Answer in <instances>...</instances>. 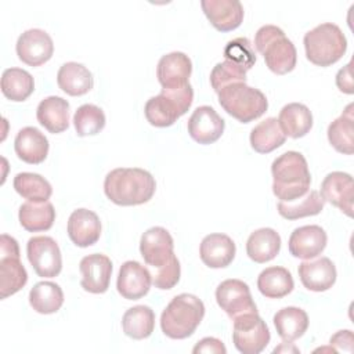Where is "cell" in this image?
Returning <instances> with one entry per match:
<instances>
[{"mask_svg":"<svg viewBox=\"0 0 354 354\" xmlns=\"http://www.w3.org/2000/svg\"><path fill=\"white\" fill-rule=\"evenodd\" d=\"M156 183L152 174L140 167H118L104 180L106 198L119 206L147 203L155 194Z\"/></svg>","mask_w":354,"mask_h":354,"instance_id":"cell-1","label":"cell"},{"mask_svg":"<svg viewBox=\"0 0 354 354\" xmlns=\"http://www.w3.org/2000/svg\"><path fill=\"white\" fill-rule=\"evenodd\" d=\"M272 192L282 202H293L308 192L311 174L306 158L296 151H288L271 165Z\"/></svg>","mask_w":354,"mask_h":354,"instance_id":"cell-2","label":"cell"},{"mask_svg":"<svg viewBox=\"0 0 354 354\" xmlns=\"http://www.w3.org/2000/svg\"><path fill=\"white\" fill-rule=\"evenodd\" d=\"M205 317L203 301L191 293H181L171 299L160 315L162 332L170 339L189 337Z\"/></svg>","mask_w":354,"mask_h":354,"instance_id":"cell-3","label":"cell"},{"mask_svg":"<svg viewBox=\"0 0 354 354\" xmlns=\"http://www.w3.org/2000/svg\"><path fill=\"white\" fill-rule=\"evenodd\" d=\"M254 46L264 57L267 68L277 75H286L296 66L297 53L290 39L275 25H263L254 36Z\"/></svg>","mask_w":354,"mask_h":354,"instance_id":"cell-4","label":"cell"},{"mask_svg":"<svg viewBox=\"0 0 354 354\" xmlns=\"http://www.w3.org/2000/svg\"><path fill=\"white\" fill-rule=\"evenodd\" d=\"M307 59L317 66H330L337 62L347 50V39L342 29L324 22L313 28L303 39Z\"/></svg>","mask_w":354,"mask_h":354,"instance_id":"cell-5","label":"cell"},{"mask_svg":"<svg viewBox=\"0 0 354 354\" xmlns=\"http://www.w3.org/2000/svg\"><path fill=\"white\" fill-rule=\"evenodd\" d=\"M194 101V90L188 83L177 88H162V91L151 97L145 106L144 113L147 120L155 127H169L187 113Z\"/></svg>","mask_w":354,"mask_h":354,"instance_id":"cell-6","label":"cell"},{"mask_svg":"<svg viewBox=\"0 0 354 354\" xmlns=\"http://www.w3.org/2000/svg\"><path fill=\"white\" fill-rule=\"evenodd\" d=\"M217 94L221 108L241 123H249L260 118L268 108L266 95L246 83H232Z\"/></svg>","mask_w":354,"mask_h":354,"instance_id":"cell-7","label":"cell"},{"mask_svg":"<svg viewBox=\"0 0 354 354\" xmlns=\"http://www.w3.org/2000/svg\"><path fill=\"white\" fill-rule=\"evenodd\" d=\"M28 282V272L19 260V246L15 238L1 234L0 236V297L21 290Z\"/></svg>","mask_w":354,"mask_h":354,"instance_id":"cell-8","label":"cell"},{"mask_svg":"<svg viewBox=\"0 0 354 354\" xmlns=\"http://www.w3.org/2000/svg\"><path fill=\"white\" fill-rule=\"evenodd\" d=\"M267 324L257 313H245L234 318L232 343L242 354H259L270 343Z\"/></svg>","mask_w":354,"mask_h":354,"instance_id":"cell-9","label":"cell"},{"mask_svg":"<svg viewBox=\"0 0 354 354\" xmlns=\"http://www.w3.org/2000/svg\"><path fill=\"white\" fill-rule=\"evenodd\" d=\"M28 260L35 272L43 278L57 277L62 270V256L58 243L46 235L32 236L26 243Z\"/></svg>","mask_w":354,"mask_h":354,"instance_id":"cell-10","label":"cell"},{"mask_svg":"<svg viewBox=\"0 0 354 354\" xmlns=\"http://www.w3.org/2000/svg\"><path fill=\"white\" fill-rule=\"evenodd\" d=\"M216 301L232 319L245 313H257L249 285L241 279H225L216 289Z\"/></svg>","mask_w":354,"mask_h":354,"instance_id":"cell-11","label":"cell"},{"mask_svg":"<svg viewBox=\"0 0 354 354\" xmlns=\"http://www.w3.org/2000/svg\"><path fill=\"white\" fill-rule=\"evenodd\" d=\"M17 55L29 66H40L46 64L54 53L51 36L43 29H28L17 40Z\"/></svg>","mask_w":354,"mask_h":354,"instance_id":"cell-12","label":"cell"},{"mask_svg":"<svg viewBox=\"0 0 354 354\" xmlns=\"http://www.w3.org/2000/svg\"><path fill=\"white\" fill-rule=\"evenodd\" d=\"M224 127V119L209 105L198 106L187 123L189 137L202 145L216 142L223 136Z\"/></svg>","mask_w":354,"mask_h":354,"instance_id":"cell-13","label":"cell"},{"mask_svg":"<svg viewBox=\"0 0 354 354\" xmlns=\"http://www.w3.org/2000/svg\"><path fill=\"white\" fill-rule=\"evenodd\" d=\"M173 249V238L163 227H151L141 235L140 253L144 261L153 268H159L170 261L176 256Z\"/></svg>","mask_w":354,"mask_h":354,"instance_id":"cell-14","label":"cell"},{"mask_svg":"<svg viewBox=\"0 0 354 354\" xmlns=\"http://www.w3.org/2000/svg\"><path fill=\"white\" fill-rule=\"evenodd\" d=\"M79 270L82 274L80 285L90 293H105L109 288L112 275V261L108 256L93 253L80 260Z\"/></svg>","mask_w":354,"mask_h":354,"instance_id":"cell-15","label":"cell"},{"mask_svg":"<svg viewBox=\"0 0 354 354\" xmlns=\"http://www.w3.org/2000/svg\"><path fill=\"white\" fill-rule=\"evenodd\" d=\"M151 285V272L138 261L129 260L120 266L116 289L122 297L127 300H138L149 292Z\"/></svg>","mask_w":354,"mask_h":354,"instance_id":"cell-16","label":"cell"},{"mask_svg":"<svg viewBox=\"0 0 354 354\" xmlns=\"http://www.w3.org/2000/svg\"><path fill=\"white\" fill-rule=\"evenodd\" d=\"M328 235L325 230L317 224L301 225L293 230L288 241L289 253L299 259H313L326 248Z\"/></svg>","mask_w":354,"mask_h":354,"instance_id":"cell-17","label":"cell"},{"mask_svg":"<svg viewBox=\"0 0 354 354\" xmlns=\"http://www.w3.org/2000/svg\"><path fill=\"white\" fill-rule=\"evenodd\" d=\"M321 196L325 202L339 207L348 217L353 216L354 183L353 177L344 171H332L321 183Z\"/></svg>","mask_w":354,"mask_h":354,"instance_id":"cell-18","label":"cell"},{"mask_svg":"<svg viewBox=\"0 0 354 354\" xmlns=\"http://www.w3.org/2000/svg\"><path fill=\"white\" fill-rule=\"evenodd\" d=\"M201 7L209 22L220 32L236 29L243 21V6L239 0H202Z\"/></svg>","mask_w":354,"mask_h":354,"instance_id":"cell-19","label":"cell"},{"mask_svg":"<svg viewBox=\"0 0 354 354\" xmlns=\"http://www.w3.org/2000/svg\"><path fill=\"white\" fill-rule=\"evenodd\" d=\"M192 72L189 57L181 51L163 55L156 66V76L163 88H177L188 84Z\"/></svg>","mask_w":354,"mask_h":354,"instance_id":"cell-20","label":"cell"},{"mask_svg":"<svg viewBox=\"0 0 354 354\" xmlns=\"http://www.w3.org/2000/svg\"><path fill=\"white\" fill-rule=\"evenodd\" d=\"M69 239L79 248L94 245L101 236V221L93 210L80 207L71 213L68 218Z\"/></svg>","mask_w":354,"mask_h":354,"instance_id":"cell-21","label":"cell"},{"mask_svg":"<svg viewBox=\"0 0 354 354\" xmlns=\"http://www.w3.org/2000/svg\"><path fill=\"white\" fill-rule=\"evenodd\" d=\"M303 286L313 292H325L336 282V267L329 257H318L313 261H303L297 268Z\"/></svg>","mask_w":354,"mask_h":354,"instance_id":"cell-22","label":"cell"},{"mask_svg":"<svg viewBox=\"0 0 354 354\" xmlns=\"http://www.w3.org/2000/svg\"><path fill=\"white\" fill-rule=\"evenodd\" d=\"M236 253L234 241L220 232L206 235L199 246V256L205 266L209 268L228 267Z\"/></svg>","mask_w":354,"mask_h":354,"instance_id":"cell-23","label":"cell"},{"mask_svg":"<svg viewBox=\"0 0 354 354\" xmlns=\"http://www.w3.org/2000/svg\"><path fill=\"white\" fill-rule=\"evenodd\" d=\"M48 140L36 127H22L14 140V149L17 156L29 165L41 163L48 155Z\"/></svg>","mask_w":354,"mask_h":354,"instance_id":"cell-24","label":"cell"},{"mask_svg":"<svg viewBox=\"0 0 354 354\" xmlns=\"http://www.w3.org/2000/svg\"><path fill=\"white\" fill-rule=\"evenodd\" d=\"M36 118L50 133H62L69 126V102L58 95L46 97L37 105Z\"/></svg>","mask_w":354,"mask_h":354,"instance_id":"cell-25","label":"cell"},{"mask_svg":"<svg viewBox=\"0 0 354 354\" xmlns=\"http://www.w3.org/2000/svg\"><path fill=\"white\" fill-rule=\"evenodd\" d=\"M58 87L68 95L79 97L88 93L94 86L93 73L79 62H65L57 73Z\"/></svg>","mask_w":354,"mask_h":354,"instance_id":"cell-26","label":"cell"},{"mask_svg":"<svg viewBox=\"0 0 354 354\" xmlns=\"http://www.w3.org/2000/svg\"><path fill=\"white\" fill-rule=\"evenodd\" d=\"M281 250L279 234L268 227L253 231L246 241V254L254 263L263 264L277 257Z\"/></svg>","mask_w":354,"mask_h":354,"instance_id":"cell-27","label":"cell"},{"mask_svg":"<svg viewBox=\"0 0 354 354\" xmlns=\"http://www.w3.org/2000/svg\"><path fill=\"white\" fill-rule=\"evenodd\" d=\"M278 123L285 136L300 138L311 130L313 113L304 104L290 102L279 111Z\"/></svg>","mask_w":354,"mask_h":354,"instance_id":"cell-28","label":"cell"},{"mask_svg":"<svg viewBox=\"0 0 354 354\" xmlns=\"http://www.w3.org/2000/svg\"><path fill=\"white\" fill-rule=\"evenodd\" d=\"M274 326L283 342H293L301 337L308 328V315L300 307H283L274 315Z\"/></svg>","mask_w":354,"mask_h":354,"instance_id":"cell-29","label":"cell"},{"mask_svg":"<svg viewBox=\"0 0 354 354\" xmlns=\"http://www.w3.org/2000/svg\"><path fill=\"white\" fill-rule=\"evenodd\" d=\"M22 228L29 232L47 231L55 221V210L53 203L46 202H25L19 206L18 213Z\"/></svg>","mask_w":354,"mask_h":354,"instance_id":"cell-30","label":"cell"},{"mask_svg":"<svg viewBox=\"0 0 354 354\" xmlns=\"http://www.w3.org/2000/svg\"><path fill=\"white\" fill-rule=\"evenodd\" d=\"M354 105L348 104L343 113L328 126V140L340 153L353 155L354 152Z\"/></svg>","mask_w":354,"mask_h":354,"instance_id":"cell-31","label":"cell"},{"mask_svg":"<svg viewBox=\"0 0 354 354\" xmlns=\"http://www.w3.org/2000/svg\"><path fill=\"white\" fill-rule=\"evenodd\" d=\"M257 288L260 293L268 299H281L289 295L293 288V277L285 267H267L257 277Z\"/></svg>","mask_w":354,"mask_h":354,"instance_id":"cell-32","label":"cell"},{"mask_svg":"<svg viewBox=\"0 0 354 354\" xmlns=\"http://www.w3.org/2000/svg\"><path fill=\"white\" fill-rule=\"evenodd\" d=\"M122 328L126 336L141 340L152 335L155 329V313L151 307L138 304L126 310L122 318Z\"/></svg>","mask_w":354,"mask_h":354,"instance_id":"cell-33","label":"cell"},{"mask_svg":"<svg viewBox=\"0 0 354 354\" xmlns=\"http://www.w3.org/2000/svg\"><path fill=\"white\" fill-rule=\"evenodd\" d=\"M250 145L259 153H270L286 141L277 118H267L250 131Z\"/></svg>","mask_w":354,"mask_h":354,"instance_id":"cell-34","label":"cell"},{"mask_svg":"<svg viewBox=\"0 0 354 354\" xmlns=\"http://www.w3.org/2000/svg\"><path fill=\"white\" fill-rule=\"evenodd\" d=\"M29 303L39 314L57 313L64 304V292L61 286L51 281L37 282L29 292Z\"/></svg>","mask_w":354,"mask_h":354,"instance_id":"cell-35","label":"cell"},{"mask_svg":"<svg viewBox=\"0 0 354 354\" xmlns=\"http://www.w3.org/2000/svg\"><path fill=\"white\" fill-rule=\"evenodd\" d=\"M35 90L32 75L21 68H8L1 75V93L6 98L21 102L25 101Z\"/></svg>","mask_w":354,"mask_h":354,"instance_id":"cell-36","label":"cell"},{"mask_svg":"<svg viewBox=\"0 0 354 354\" xmlns=\"http://www.w3.org/2000/svg\"><path fill=\"white\" fill-rule=\"evenodd\" d=\"M325 205L324 198L315 189L308 191L301 198L293 202H279L278 213L286 220H297L308 216H317L322 212Z\"/></svg>","mask_w":354,"mask_h":354,"instance_id":"cell-37","label":"cell"},{"mask_svg":"<svg viewBox=\"0 0 354 354\" xmlns=\"http://www.w3.org/2000/svg\"><path fill=\"white\" fill-rule=\"evenodd\" d=\"M12 184L14 189L30 202H46L53 194L51 184L37 173H18Z\"/></svg>","mask_w":354,"mask_h":354,"instance_id":"cell-38","label":"cell"},{"mask_svg":"<svg viewBox=\"0 0 354 354\" xmlns=\"http://www.w3.org/2000/svg\"><path fill=\"white\" fill-rule=\"evenodd\" d=\"M105 113L94 104H83L73 115V126L80 137L98 134L105 127Z\"/></svg>","mask_w":354,"mask_h":354,"instance_id":"cell-39","label":"cell"},{"mask_svg":"<svg viewBox=\"0 0 354 354\" xmlns=\"http://www.w3.org/2000/svg\"><path fill=\"white\" fill-rule=\"evenodd\" d=\"M232 83H246V71L230 61L218 62L210 72V84L216 93Z\"/></svg>","mask_w":354,"mask_h":354,"instance_id":"cell-40","label":"cell"},{"mask_svg":"<svg viewBox=\"0 0 354 354\" xmlns=\"http://www.w3.org/2000/svg\"><path fill=\"white\" fill-rule=\"evenodd\" d=\"M224 58L245 71H249L256 62L253 46L248 37H236L230 40L224 47Z\"/></svg>","mask_w":354,"mask_h":354,"instance_id":"cell-41","label":"cell"},{"mask_svg":"<svg viewBox=\"0 0 354 354\" xmlns=\"http://www.w3.org/2000/svg\"><path fill=\"white\" fill-rule=\"evenodd\" d=\"M180 274H181L180 261L176 256H173L170 261H167L162 267L156 268V272L152 277V283L155 285V288L162 289V290L171 289L178 283Z\"/></svg>","mask_w":354,"mask_h":354,"instance_id":"cell-42","label":"cell"},{"mask_svg":"<svg viewBox=\"0 0 354 354\" xmlns=\"http://www.w3.org/2000/svg\"><path fill=\"white\" fill-rule=\"evenodd\" d=\"M329 344L333 346L336 351L353 353V348H354V336H353V332H351L350 329L337 330V332L329 339Z\"/></svg>","mask_w":354,"mask_h":354,"instance_id":"cell-43","label":"cell"},{"mask_svg":"<svg viewBox=\"0 0 354 354\" xmlns=\"http://www.w3.org/2000/svg\"><path fill=\"white\" fill-rule=\"evenodd\" d=\"M192 353H217V354H225L227 348L223 344L221 340L216 337H203L199 340L195 347L192 348Z\"/></svg>","mask_w":354,"mask_h":354,"instance_id":"cell-44","label":"cell"},{"mask_svg":"<svg viewBox=\"0 0 354 354\" xmlns=\"http://www.w3.org/2000/svg\"><path fill=\"white\" fill-rule=\"evenodd\" d=\"M351 66L353 62L350 61L347 65H344L336 75V86L342 93L353 94L354 93V84H353V75H351Z\"/></svg>","mask_w":354,"mask_h":354,"instance_id":"cell-45","label":"cell"},{"mask_svg":"<svg viewBox=\"0 0 354 354\" xmlns=\"http://www.w3.org/2000/svg\"><path fill=\"white\" fill-rule=\"evenodd\" d=\"M290 350H292V351H295V353H299V348H296L295 346H292V347L289 348V347H286V342H283L279 347H275V348H274V353H279V351H290Z\"/></svg>","mask_w":354,"mask_h":354,"instance_id":"cell-46","label":"cell"}]
</instances>
